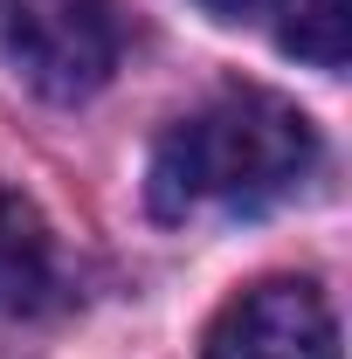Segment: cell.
Segmentation results:
<instances>
[{"label": "cell", "mask_w": 352, "mask_h": 359, "mask_svg": "<svg viewBox=\"0 0 352 359\" xmlns=\"http://www.w3.org/2000/svg\"><path fill=\"white\" fill-rule=\"evenodd\" d=\"M318 166V125L276 90H221L152 145L145 201L159 222L201 208H269Z\"/></svg>", "instance_id": "6da1fadb"}, {"label": "cell", "mask_w": 352, "mask_h": 359, "mask_svg": "<svg viewBox=\"0 0 352 359\" xmlns=\"http://www.w3.org/2000/svg\"><path fill=\"white\" fill-rule=\"evenodd\" d=\"M0 48L35 97L83 104L118 69V7L111 0H0Z\"/></svg>", "instance_id": "7a4b0ae2"}, {"label": "cell", "mask_w": 352, "mask_h": 359, "mask_svg": "<svg viewBox=\"0 0 352 359\" xmlns=\"http://www.w3.org/2000/svg\"><path fill=\"white\" fill-rule=\"evenodd\" d=\"M201 359H339V318L311 276H263L208 318Z\"/></svg>", "instance_id": "3957f363"}, {"label": "cell", "mask_w": 352, "mask_h": 359, "mask_svg": "<svg viewBox=\"0 0 352 359\" xmlns=\"http://www.w3.org/2000/svg\"><path fill=\"white\" fill-rule=\"evenodd\" d=\"M48 276H55V256H48V228L35 222V208L21 194L0 187V311H28L48 297Z\"/></svg>", "instance_id": "277c9868"}, {"label": "cell", "mask_w": 352, "mask_h": 359, "mask_svg": "<svg viewBox=\"0 0 352 359\" xmlns=\"http://www.w3.org/2000/svg\"><path fill=\"white\" fill-rule=\"evenodd\" d=\"M276 14V48L311 69H346V35H352V0H269Z\"/></svg>", "instance_id": "5b68a950"}, {"label": "cell", "mask_w": 352, "mask_h": 359, "mask_svg": "<svg viewBox=\"0 0 352 359\" xmlns=\"http://www.w3.org/2000/svg\"><path fill=\"white\" fill-rule=\"evenodd\" d=\"M194 7H208L215 21H249V14H256L263 0H194Z\"/></svg>", "instance_id": "8992f818"}]
</instances>
